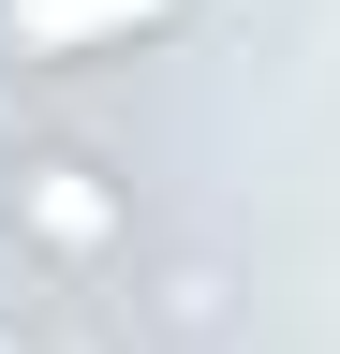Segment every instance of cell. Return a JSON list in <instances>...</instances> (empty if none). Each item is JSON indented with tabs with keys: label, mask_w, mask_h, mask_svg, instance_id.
<instances>
[{
	"label": "cell",
	"mask_w": 340,
	"mask_h": 354,
	"mask_svg": "<svg viewBox=\"0 0 340 354\" xmlns=\"http://www.w3.org/2000/svg\"><path fill=\"white\" fill-rule=\"evenodd\" d=\"M0 236L45 266V281H104V266H134V177H104L89 148H15Z\"/></svg>",
	"instance_id": "obj_1"
},
{
	"label": "cell",
	"mask_w": 340,
	"mask_h": 354,
	"mask_svg": "<svg viewBox=\"0 0 340 354\" xmlns=\"http://www.w3.org/2000/svg\"><path fill=\"white\" fill-rule=\"evenodd\" d=\"M193 0H0V44L15 59H118V44H163Z\"/></svg>",
	"instance_id": "obj_2"
},
{
	"label": "cell",
	"mask_w": 340,
	"mask_h": 354,
	"mask_svg": "<svg viewBox=\"0 0 340 354\" xmlns=\"http://www.w3.org/2000/svg\"><path fill=\"white\" fill-rule=\"evenodd\" d=\"M0 207H15V162H0Z\"/></svg>",
	"instance_id": "obj_4"
},
{
	"label": "cell",
	"mask_w": 340,
	"mask_h": 354,
	"mask_svg": "<svg viewBox=\"0 0 340 354\" xmlns=\"http://www.w3.org/2000/svg\"><path fill=\"white\" fill-rule=\"evenodd\" d=\"M222 325H237V281H222L207 251H163V266H148V339L193 354V339H222Z\"/></svg>",
	"instance_id": "obj_3"
}]
</instances>
